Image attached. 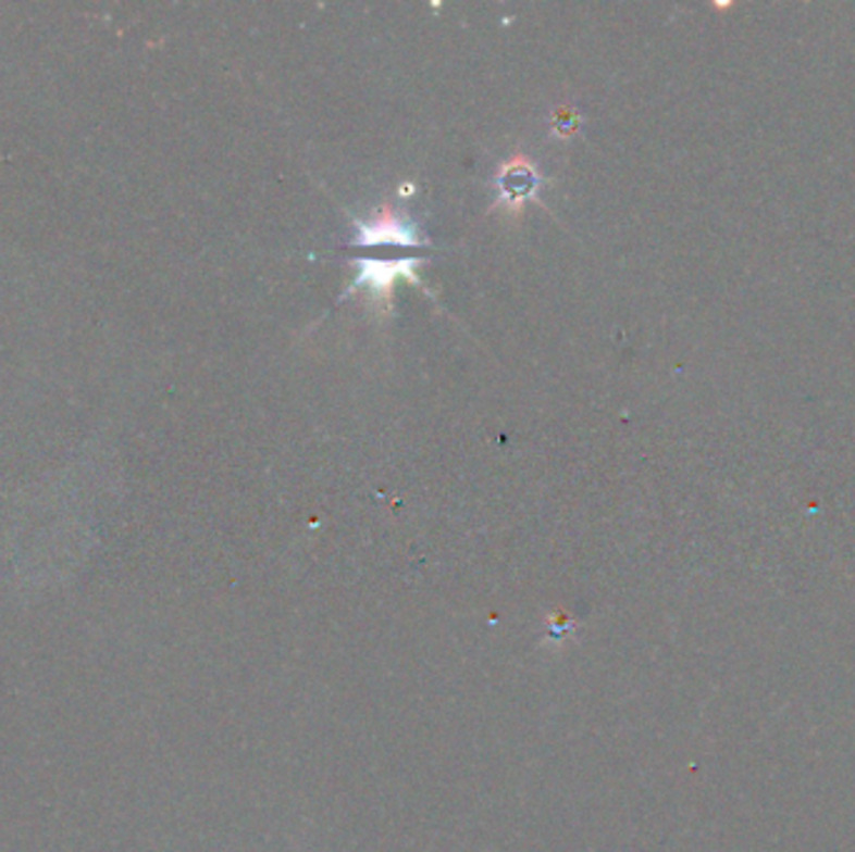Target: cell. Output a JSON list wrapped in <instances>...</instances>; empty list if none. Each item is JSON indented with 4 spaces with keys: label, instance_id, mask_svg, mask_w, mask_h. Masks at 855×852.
<instances>
[{
    "label": "cell",
    "instance_id": "1",
    "mask_svg": "<svg viewBox=\"0 0 855 852\" xmlns=\"http://www.w3.org/2000/svg\"><path fill=\"white\" fill-rule=\"evenodd\" d=\"M498 183V203L506 205L510 213H518L541 188V175L535 171V165L528 158H510L500 165L496 175Z\"/></svg>",
    "mask_w": 855,
    "mask_h": 852
}]
</instances>
